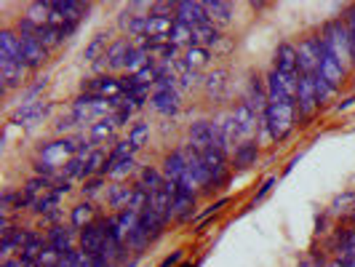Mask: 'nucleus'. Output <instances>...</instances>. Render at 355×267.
Returning a JSON list of instances; mask_svg holds the SVG:
<instances>
[{
  "label": "nucleus",
  "instance_id": "1",
  "mask_svg": "<svg viewBox=\"0 0 355 267\" xmlns=\"http://www.w3.org/2000/svg\"><path fill=\"white\" fill-rule=\"evenodd\" d=\"M262 126L273 142H283L296 126V104H267Z\"/></svg>",
  "mask_w": 355,
  "mask_h": 267
},
{
  "label": "nucleus",
  "instance_id": "2",
  "mask_svg": "<svg viewBox=\"0 0 355 267\" xmlns=\"http://www.w3.org/2000/svg\"><path fill=\"white\" fill-rule=\"evenodd\" d=\"M120 99H102V97H91V94H83L73 102V118L78 121V126H94L97 121L113 115L118 110Z\"/></svg>",
  "mask_w": 355,
  "mask_h": 267
},
{
  "label": "nucleus",
  "instance_id": "3",
  "mask_svg": "<svg viewBox=\"0 0 355 267\" xmlns=\"http://www.w3.org/2000/svg\"><path fill=\"white\" fill-rule=\"evenodd\" d=\"M320 38L323 43L334 51V57L339 62L350 64V43H353V35H350V30H347V24L345 19H332L323 24V30H320Z\"/></svg>",
  "mask_w": 355,
  "mask_h": 267
},
{
  "label": "nucleus",
  "instance_id": "4",
  "mask_svg": "<svg viewBox=\"0 0 355 267\" xmlns=\"http://www.w3.org/2000/svg\"><path fill=\"white\" fill-rule=\"evenodd\" d=\"M83 94H91V97H102V99H123L126 97V86H123V78H115V75H97V78H88L83 81Z\"/></svg>",
  "mask_w": 355,
  "mask_h": 267
},
{
  "label": "nucleus",
  "instance_id": "5",
  "mask_svg": "<svg viewBox=\"0 0 355 267\" xmlns=\"http://www.w3.org/2000/svg\"><path fill=\"white\" fill-rule=\"evenodd\" d=\"M320 110L316 97L313 75H299V91H296V121H313Z\"/></svg>",
  "mask_w": 355,
  "mask_h": 267
},
{
  "label": "nucleus",
  "instance_id": "6",
  "mask_svg": "<svg viewBox=\"0 0 355 267\" xmlns=\"http://www.w3.org/2000/svg\"><path fill=\"white\" fill-rule=\"evenodd\" d=\"M316 75H323V78L332 83V86H336V88H342L345 81H347V67L336 59L334 51L323 43V38H320V67H318Z\"/></svg>",
  "mask_w": 355,
  "mask_h": 267
},
{
  "label": "nucleus",
  "instance_id": "7",
  "mask_svg": "<svg viewBox=\"0 0 355 267\" xmlns=\"http://www.w3.org/2000/svg\"><path fill=\"white\" fill-rule=\"evenodd\" d=\"M296 57H299V72L302 75H316L320 67V35L305 38L296 46Z\"/></svg>",
  "mask_w": 355,
  "mask_h": 267
},
{
  "label": "nucleus",
  "instance_id": "8",
  "mask_svg": "<svg viewBox=\"0 0 355 267\" xmlns=\"http://www.w3.org/2000/svg\"><path fill=\"white\" fill-rule=\"evenodd\" d=\"M78 244V230L73 225H57V227H48L46 233V246L54 248L59 257L70 254L73 248Z\"/></svg>",
  "mask_w": 355,
  "mask_h": 267
},
{
  "label": "nucleus",
  "instance_id": "9",
  "mask_svg": "<svg viewBox=\"0 0 355 267\" xmlns=\"http://www.w3.org/2000/svg\"><path fill=\"white\" fill-rule=\"evenodd\" d=\"M104 241H107V219H97L94 225H88L86 230L78 233V248L86 251L88 257L99 254L102 246H104Z\"/></svg>",
  "mask_w": 355,
  "mask_h": 267
},
{
  "label": "nucleus",
  "instance_id": "10",
  "mask_svg": "<svg viewBox=\"0 0 355 267\" xmlns=\"http://www.w3.org/2000/svg\"><path fill=\"white\" fill-rule=\"evenodd\" d=\"M214 131H217V142L214 147L219 150H230V147H238L240 144V131H238V123L236 118H233V112H224V115H219L214 118Z\"/></svg>",
  "mask_w": 355,
  "mask_h": 267
},
{
  "label": "nucleus",
  "instance_id": "11",
  "mask_svg": "<svg viewBox=\"0 0 355 267\" xmlns=\"http://www.w3.org/2000/svg\"><path fill=\"white\" fill-rule=\"evenodd\" d=\"M217 142V131H214V121H193L187 128V144L195 152H206L209 147Z\"/></svg>",
  "mask_w": 355,
  "mask_h": 267
},
{
  "label": "nucleus",
  "instance_id": "12",
  "mask_svg": "<svg viewBox=\"0 0 355 267\" xmlns=\"http://www.w3.org/2000/svg\"><path fill=\"white\" fill-rule=\"evenodd\" d=\"M273 70L280 75H289V78H299V57H296V46L294 43H280L276 48V57H273Z\"/></svg>",
  "mask_w": 355,
  "mask_h": 267
},
{
  "label": "nucleus",
  "instance_id": "13",
  "mask_svg": "<svg viewBox=\"0 0 355 267\" xmlns=\"http://www.w3.org/2000/svg\"><path fill=\"white\" fill-rule=\"evenodd\" d=\"M200 158H203L206 168L211 171L214 185L217 187H222L227 179H230V166H227V152H224V150H219V147H209L206 152H200Z\"/></svg>",
  "mask_w": 355,
  "mask_h": 267
},
{
  "label": "nucleus",
  "instance_id": "14",
  "mask_svg": "<svg viewBox=\"0 0 355 267\" xmlns=\"http://www.w3.org/2000/svg\"><path fill=\"white\" fill-rule=\"evenodd\" d=\"M131 48H134L131 38H118V41L110 43V48H107L104 57H102V62H104V67H107L110 75L118 72V70H126V59H128Z\"/></svg>",
  "mask_w": 355,
  "mask_h": 267
},
{
  "label": "nucleus",
  "instance_id": "15",
  "mask_svg": "<svg viewBox=\"0 0 355 267\" xmlns=\"http://www.w3.org/2000/svg\"><path fill=\"white\" fill-rule=\"evenodd\" d=\"M11 62L24 64L21 38L17 30H0V64H11Z\"/></svg>",
  "mask_w": 355,
  "mask_h": 267
},
{
  "label": "nucleus",
  "instance_id": "16",
  "mask_svg": "<svg viewBox=\"0 0 355 267\" xmlns=\"http://www.w3.org/2000/svg\"><path fill=\"white\" fill-rule=\"evenodd\" d=\"M51 112V104L48 102H27L17 107L14 110V115H11V123L17 126H35L40 123L46 115Z\"/></svg>",
  "mask_w": 355,
  "mask_h": 267
},
{
  "label": "nucleus",
  "instance_id": "17",
  "mask_svg": "<svg viewBox=\"0 0 355 267\" xmlns=\"http://www.w3.org/2000/svg\"><path fill=\"white\" fill-rule=\"evenodd\" d=\"M160 171H163V177H166V182H182L187 174H190V166H187V158H184V152L182 150H174V152H169L166 158H163V166H160Z\"/></svg>",
  "mask_w": 355,
  "mask_h": 267
},
{
  "label": "nucleus",
  "instance_id": "18",
  "mask_svg": "<svg viewBox=\"0 0 355 267\" xmlns=\"http://www.w3.org/2000/svg\"><path fill=\"white\" fill-rule=\"evenodd\" d=\"M233 118H236L238 131H240V142H246V139H251V134H254V128H257L259 121H262V118H259L257 112H254V110H251L249 104L243 102V99H240V102H238L236 107H233Z\"/></svg>",
  "mask_w": 355,
  "mask_h": 267
},
{
  "label": "nucleus",
  "instance_id": "19",
  "mask_svg": "<svg viewBox=\"0 0 355 267\" xmlns=\"http://www.w3.org/2000/svg\"><path fill=\"white\" fill-rule=\"evenodd\" d=\"M27 72H30V67L21 62H11V64H0V91L3 94H8L11 88H19L27 83Z\"/></svg>",
  "mask_w": 355,
  "mask_h": 267
},
{
  "label": "nucleus",
  "instance_id": "20",
  "mask_svg": "<svg viewBox=\"0 0 355 267\" xmlns=\"http://www.w3.org/2000/svg\"><path fill=\"white\" fill-rule=\"evenodd\" d=\"M243 102L249 104L259 118L265 115V110H267V88H265V78L254 75V78L249 81V88H246V94H243Z\"/></svg>",
  "mask_w": 355,
  "mask_h": 267
},
{
  "label": "nucleus",
  "instance_id": "21",
  "mask_svg": "<svg viewBox=\"0 0 355 267\" xmlns=\"http://www.w3.org/2000/svg\"><path fill=\"white\" fill-rule=\"evenodd\" d=\"M195 204H198V192H187L179 187L174 206H171V214H174V222H187V219H195Z\"/></svg>",
  "mask_w": 355,
  "mask_h": 267
},
{
  "label": "nucleus",
  "instance_id": "22",
  "mask_svg": "<svg viewBox=\"0 0 355 267\" xmlns=\"http://www.w3.org/2000/svg\"><path fill=\"white\" fill-rule=\"evenodd\" d=\"M150 107L160 112V115H166V118H174L179 115V110H182V94L177 91H163V94H153V99H150Z\"/></svg>",
  "mask_w": 355,
  "mask_h": 267
},
{
  "label": "nucleus",
  "instance_id": "23",
  "mask_svg": "<svg viewBox=\"0 0 355 267\" xmlns=\"http://www.w3.org/2000/svg\"><path fill=\"white\" fill-rule=\"evenodd\" d=\"M21 51H24V64H27L30 70L43 67V64L48 62V54H51V51L40 41H35V38H21Z\"/></svg>",
  "mask_w": 355,
  "mask_h": 267
},
{
  "label": "nucleus",
  "instance_id": "24",
  "mask_svg": "<svg viewBox=\"0 0 355 267\" xmlns=\"http://www.w3.org/2000/svg\"><path fill=\"white\" fill-rule=\"evenodd\" d=\"M177 19L190 24V27H200L209 21V14L203 8V3H193V0H182L177 3Z\"/></svg>",
  "mask_w": 355,
  "mask_h": 267
},
{
  "label": "nucleus",
  "instance_id": "25",
  "mask_svg": "<svg viewBox=\"0 0 355 267\" xmlns=\"http://www.w3.org/2000/svg\"><path fill=\"white\" fill-rule=\"evenodd\" d=\"M134 190L137 185H126V182H113V185H107V201L113 208H128L131 206V198H134Z\"/></svg>",
  "mask_w": 355,
  "mask_h": 267
},
{
  "label": "nucleus",
  "instance_id": "26",
  "mask_svg": "<svg viewBox=\"0 0 355 267\" xmlns=\"http://www.w3.org/2000/svg\"><path fill=\"white\" fill-rule=\"evenodd\" d=\"M257 158H259V142L246 139V142H240L236 147L233 166H236L238 171H243V168H249V166H257Z\"/></svg>",
  "mask_w": 355,
  "mask_h": 267
},
{
  "label": "nucleus",
  "instance_id": "27",
  "mask_svg": "<svg viewBox=\"0 0 355 267\" xmlns=\"http://www.w3.org/2000/svg\"><path fill=\"white\" fill-rule=\"evenodd\" d=\"M97 222V208L91 201H83V204L73 206V211H70V225L75 227V230H86L88 225H94Z\"/></svg>",
  "mask_w": 355,
  "mask_h": 267
},
{
  "label": "nucleus",
  "instance_id": "28",
  "mask_svg": "<svg viewBox=\"0 0 355 267\" xmlns=\"http://www.w3.org/2000/svg\"><path fill=\"white\" fill-rule=\"evenodd\" d=\"M184 64H187V70H198V72H203L211 59H214V54H211V48H203V46H190V48H184Z\"/></svg>",
  "mask_w": 355,
  "mask_h": 267
},
{
  "label": "nucleus",
  "instance_id": "29",
  "mask_svg": "<svg viewBox=\"0 0 355 267\" xmlns=\"http://www.w3.org/2000/svg\"><path fill=\"white\" fill-rule=\"evenodd\" d=\"M206 14H209V21L217 24V27H224L233 21V6L230 3H222V0H206L203 3Z\"/></svg>",
  "mask_w": 355,
  "mask_h": 267
},
{
  "label": "nucleus",
  "instance_id": "30",
  "mask_svg": "<svg viewBox=\"0 0 355 267\" xmlns=\"http://www.w3.org/2000/svg\"><path fill=\"white\" fill-rule=\"evenodd\" d=\"M227 78H230V72H227L224 67H217L214 72H209V75H206V83H203L206 94H209L211 99H222L224 91H227Z\"/></svg>",
  "mask_w": 355,
  "mask_h": 267
},
{
  "label": "nucleus",
  "instance_id": "31",
  "mask_svg": "<svg viewBox=\"0 0 355 267\" xmlns=\"http://www.w3.org/2000/svg\"><path fill=\"white\" fill-rule=\"evenodd\" d=\"M193 35H195V46L211 48V51H214V46L224 38V35H222V27L211 24V21H206V24H200V27H193Z\"/></svg>",
  "mask_w": 355,
  "mask_h": 267
},
{
  "label": "nucleus",
  "instance_id": "32",
  "mask_svg": "<svg viewBox=\"0 0 355 267\" xmlns=\"http://www.w3.org/2000/svg\"><path fill=\"white\" fill-rule=\"evenodd\" d=\"M163 182H166V177H163V171H160V168H155V166H144V168H139L137 187L147 190L150 195H153L155 190H160Z\"/></svg>",
  "mask_w": 355,
  "mask_h": 267
},
{
  "label": "nucleus",
  "instance_id": "33",
  "mask_svg": "<svg viewBox=\"0 0 355 267\" xmlns=\"http://www.w3.org/2000/svg\"><path fill=\"white\" fill-rule=\"evenodd\" d=\"M329 214L336 217V219H342V222H355V192L339 195L332 204V208H329Z\"/></svg>",
  "mask_w": 355,
  "mask_h": 267
},
{
  "label": "nucleus",
  "instance_id": "34",
  "mask_svg": "<svg viewBox=\"0 0 355 267\" xmlns=\"http://www.w3.org/2000/svg\"><path fill=\"white\" fill-rule=\"evenodd\" d=\"M24 19L38 24V27H46L51 24V0H32L24 11Z\"/></svg>",
  "mask_w": 355,
  "mask_h": 267
},
{
  "label": "nucleus",
  "instance_id": "35",
  "mask_svg": "<svg viewBox=\"0 0 355 267\" xmlns=\"http://www.w3.org/2000/svg\"><path fill=\"white\" fill-rule=\"evenodd\" d=\"M107 152L97 147V150H91V155L86 158V166H83V182L86 179H91V177H104V166H107Z\"/></svg>",
  "mask_w": 355,
  "mask_h": 267
},
{
  "label": "nucleus",
  "instance_id": "36",
  "mask_svg": "<svg viewBox=\"0 0 355 267\" xmlns=\"http://www.w3.org/2000/svg\"><path fill=\"white\" fill-rule=\"evenodd\" d=\"M134 171H137V158H126V161H118V164L104 166V177H107V179H113V182H123V179H128Z\"/></svg>",
  "mask_w": 355,
  "mask_h": 267
},
{
  "label": "nucleus",
  "instance_id": "37",
  "mask_svg": "<svg viewBox=\"0 0 355 267\" xmlns=\"http://www.w3.org/2000/svg\"><path fill=\"white\" fill-rule=\"evenodd\" d=\"M43 248H46V235L32 233V238L27 241V246L19 251V259L24 265H38V257L43 254Z\"/></svg>",
  "mask_w": 355,
  "mask_h": 267
},
{
  "label": "nucleus",
  "instance_id": "38",
  "mask_svg": "<svg viewBox=\"0 0 355 267\" xmlns=\"http://www.w3.org/2000/svg\"><path fill=\"white\" fill-rule=\"evenodd\" d=\"M110 48V32H99L91 38V43L86 46V51H83V59L86 62H99L102 57H104V51Z\"/></svg>",
  "mask_w": 355,
  "mask_h": 267
},
{
  "label": "nucleus",
  "instance_id": "39",
  "mask_svg": "<svg viewBox=\"0 0 355 267\" xmlns=\"http://www.w3.org/2000/svg\"><path fill=\"white\" fill-rule=\"evenodd\" d=\"M115 128H118V121H115V115H107V118H102V121H97L94 126H88V142H102V139L113 137V134H115Z\"/></svg>",
  "mask_w": 355,
  "mask_h": 267
},
{
  "label": "nucleus",
  "instance_id": "40",
  "mask_svg": "<svg viewBox=\"0 0 355 267\" xmlns=\"http://www.w3.org/2000/svg\"><path fill=\"white\" fill-rule=\"evenodd\" d=\"M169 41L174 43L177 48H190V46H195V35H193V27L190 24H184V21H174V30H171V35H169Z\"/></svg>",
  "mask_w": 355,
  "mask_h": 267
},
{
  "label": "nucleus",
  "instance_id": "41",
  "mask_svg": "<svg viewBox=\"0 0 355 267\" xmlns=\"http://www.w3.org/2000/svg\"><path fill=\"white\" fill-rule=\"evenodd\" d=\"M313 83H316V97H318V104H320V107H326L329 102H334L336 94H339L336 86H332L323 75H313Z\"/></svg>",
  "mask_w": 355,
  "mask_h": 267
},
{
  "label": "nucleus",
  "instance_id": "42",
  "mask_svg": "<svg viewBox=\"0 0 355 267\" xmlns=\"http://www.w3.org/2000/svg\"><path fill=\"white\" fill-rule=\"evenodd\" d=\"M139 152L137 144H131L128 139H123V142H118L113 150H110V158H107V164H118V161H126V158H134Z\"/></svg>",
  "mask_w": 355,
  "mask_h": 267
},
{
  "label": "nucleus",
  "instance_id": "43",
  "mask_svg": "<svg viewBox=\"0 0 355 267\" xmlns=\"http://www.w3.org/2000/svg\"><path fill=\"white\" fill-rule=\"evenodd\" d=\"M83 166H86V161H80V158H73V161H67V164L61 166V171H59V182L83 179Z\"/></svg>",
  "mask_w": 355,
  "mask_h": 267
},
{
  "label": "nucleus",
  "instance_id": "44",
  "mask_svg": "<svg viewBox=\"0 0 355 267\" xmlns=\"http://www.w3.org/2000/svg\"><path fill=\"white\" fill-rule=\"evenodd\" d=\"M203 72H198V70H187V72H182L179 75V91H195V88H203Z\"/></svg>",
  "mask_w": 355,
  "mask_h": 267
},
{
  "label": "nucleus",
  "instance_id": "45",
  "mask_svg": "<svg viewBox=\"0 0 355 267\" xmlns=\"http://www.w3.org/2000/svg\"><path fill=\"white\" fill-rule=\"evenodd\" d=\"M104 185H107V177H91V179H86V182H83L80 192H83V198H86V201H91L94 195L102 192V187Z\"/></svg>",
  "mask_w": 355,
  "mask_h": 267
},
{
  "label": "nucleus",
  "instance_id": "46",
  "mask_svg": "<svg viewBox=\"0 0 355 267\" xmlns=\"http://www.w3.org/2000/svg\"><path fill=\"white\" fill-rule=\"evenodd\" d=\"M227 204H230V198H219L217 204L206 206V211H200V214L195 217V227H198V230H200V227L206 225V219H211L214 214H219V211H222V208H224Z\"/></svg>",
  "mask_w": 355,
  "mask_h": 267
},
{
  "label": "nucleus",
  "instance_id": "47",
  "mask_svg": "<svg viewBox=\"0 0 355 267\" xmlns=\"http://www.w3.org/2000/svg\"><path fill=\"white\" fill-rule=\"evenodd\" d=\"M147 137H150V123H144V121H139V123L131 126V131H128V142L142 147V144L147 142Z\"/></svg>",
  "mask_w": 355,
  "mask_h": 267
},
{
  "label": "nucleus",
  "instance_id": "48",
  "mask_svg": "<svg viewBox=\"0 0 355 267\" xmlns=\"http://www.w3.org/2000/svg\"><path fill=\"white\" fill-rule=\"evenodd\" d=\"M134 112H137V110H134L131 104H128V102H123V99H120L118 110H115L113 115H115V121H118V126H126V123H128V121H131V118H134Z\"/></svg>",
  "mask_w": 355,
  "mask_h": 267
},
{
  "label": "nucleus",
  "instance_id": "49",
  "mask_svg": "<svg viewBox=\"0 0 355 267\" xmlns=\"http://www.w3.org/2000/svg\"><path fill=\"white\" fill-rule=\"evenodd\" d=\"M276 185H278V177H267V179L262 182V187H259V192L254 195V201H251V204H254V206L262 204V201H265V198L273 192V187H276Z\"/></svg>",
  "mask_w": 355,
  "mask_h": 267
},
{
  "label": "nucleus",
  "instance_id": "50",
  "mask_svg": "<svg viewBox=\"0 0 355 267\" xmlns=\"http://www.w3.org/2000/svg\"><path fill=\"white\" fill-rule=\"evenodd\" d=\"M46 86H48V78H38V83H35V86H30V88H27V94H24V104H27V102H40L38 94L46 88Z\"/></svg>",
  "mask_w": 355,
  "mask_h": 267
},
{
  "label": "nucleus",
  "instance_id": "51",
  "mask_svg": "<svg viewBox=\"0 0 355 267\" xmlns=\"http://www.w3.org/2000/svg\"><path fill=\"white\" fill-rule=\"evenodd\" d=\"M75 126H78V121H75L73 115H70V118H61L59 123H57V134H67V131H73Z\"/></svg>",
  "mask_w": 355,
  "mask_h": 267
},
{
  "label": "nucleus",
  "instance_id": "52",
  "mask_svg": "<svg viewBox=\"0 0 355 267\" xmlns=\"http://www.w3.org/2000/svg\"><path fill=\"white\" fill-rule=\"evenodd\" d=\"M46 225H51V227H57V225H61L59 219H61V208H54V211H48L46 217H40Z\"/></svg>",
  "mask_w": 355,
  "mask_h": 267
},
{
  "label": "nucleus",
  "instance_id": "53",
  "mask_svg": "<svg viewBox=\"0 0 355 267\" xmlns=\"http://www.w3.org/2000/svg\"><path fill=\"white\" fill-rule=\"evenodd\" d=\"M182 257H184V251L179 248V251H174V254H169V257H166V259H163L158 267H174V265H179V262H182Z\"/></svg>",
  "mask_w": 355,
  "mask_h": 267
},
{
  "label": "nucleus",
  "instance_id": "54",
  "mask_svg": "<svg viewBox=\"0 0 355 267\" xmlns=\"http://www.w3.org/2000/svg\"><path fill=\"white\" fill-rule=\"evenodd\" d=\"M230 48H233V41H230V38H222V41L214 46V57H217V54H230Z\"/></svg>",
  "mask_w": 355,
  "mask_h": 267
},
{
  "label": "nucleus",
  "instance_id": "55",
  "mask_svg": "<svg viewBox=\"0 0 355 267\" xmlns=\"http://www.w3.org/2000/svg\"><path fill=\"white\" fill-rule=\"evenodd\" d=\"M91 267H118V265H113V262H107L102 254H94L91 257Z\"/></svg>",
  "mask_w": 355,
  "mask_h": 267
},
{
  "label": "nucleus",
  "instance_id": "56",
  "mask_svg": "<svg viewBox=\"0 0 355 267\" xmlns=\"http://www.w3.org/2000/svg\"><path fill=\"white\" fill-rule=\"evenodd\" d=\"M345 24H347V30H350V35L355 38V6L347 11V17H345Z\"/></svg>",
  "mask_w": 355,
  "mask_h": 267
},
{
  "label": "nucleus",
  "instance_id": "57",
  "mask_svg": "<svg viewBox=\"0 0 355 267\" xmlns=\"http://www.w3.org/2000/svg\"><path fill=\"white\" fill-rule=\"evenodd\" d=\"M350 107H355V97H347V99H345V104H339L336 110H339V112H345V110H350Z\"/></svg>",
  "mask_w": 355,
  "mask_h": 267
},
{
  "label": "nucleus",
  "instance_id": "58",
  "mask_svg": "<svg viewBox=\"0 0 355 267\" xmlns=\"http://www.w3.org/2000/svg\"><path fill=\"white\" fill-rule=\"evenodd\" d=\"M0 267H24V262H21L19 257H14V259H6Z\"/></svg>",
  "mask_w": 355,
  "mask_h": 267
},
{
  "label": "nucleus",
  "instance_id": "59",
  "mask_svg": "<svg viewBox=\"0 0 355 267\" xmlns=\"http://www.w3.org/2000/svg\"><path fill=\"white\" fill-rule=\"evenodd\" d=\"M182 267H195V265H182Z\"/></svg>",
  "mask_w": 355,
  "mask_h": 267
}]
</instances>
